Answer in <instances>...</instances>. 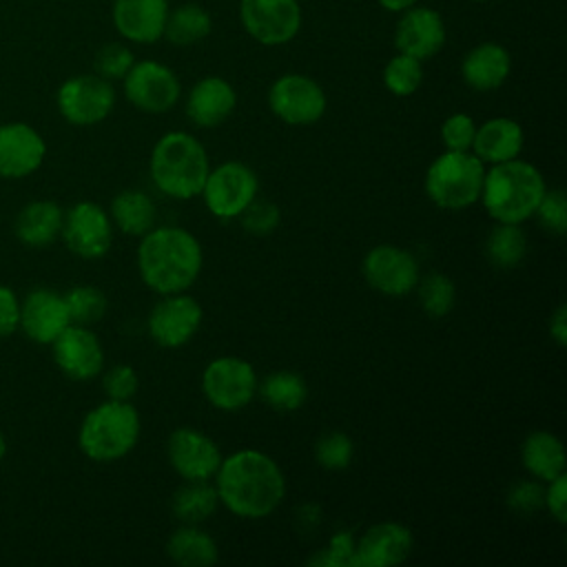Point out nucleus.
<instances>
[{
    "instance_id": "f257e3e1",
    "label": "nucleus",
    "mask_w": 567,
    "mask_h": 567,
    "mask_svg": "<svg viewBox=\"0 0 567 567\" xmlns=\"http://www.w3.org/2000/svg\"><path fill=\"white\" fill-rule=\"evenodd\" d=\"M213 478L219 505L246 520L270 516L286 496L279 463L261 450H237L224 456Z\"/></svg>"
},
{
    "instance_id": "f03ea898",
    "label": "nucleus",
    "mask_w": 567,
    "mask_h": 567,
    "mask_svg": "<svg viewBox=\"0 0 567 567\" xmlns=\"http://www.w3.org/2000/svg\"><path fill=\"white\" fill-rule=\"evenodd\" d=\"M204 268L199 239L182 226H153L140 237L137 270L157 295L186 292Z\"/></svg>"
},
{
    "instance_id": "7ed1b4c3",
    "label": "nucleus",
    "mask_w": 567,
    "mask_h": 567,
    "mask_svg": "<svg viewBox=\"0 0 567 567\" xmlns=\"http://www.w3.org/2000/svg\"><path fill=\"white\" fill-rule=\"evenodd\" d=\"M545 190L543 173L532 162L514 157L485 171L478 202L496 224H523L536 213Z\"/></svg>"
},
{
    "instance_id": "20e7f679",
    "label": "nucleus",
    "mask_w": 567,
    "mask_h": 567,
    "mask_svg": "<svg viewBox=\"0 0 567 567\" xmlns=\"http://www.w3.org/2000/svg\"><path fill=\"white\" fill-rule=\"evenodd\" d=\"M208 171V153L193 133L168 131L151 151L148 173L155 188L166 197L182 202L197 197Z\"/></svg>"
},
{
    "instance_id": "39448f33",
    "label": "nucleus",
    "mask_w": 567,
    "mask_h": 567,
    "mask_svg": "<svg viewBox=\"0 0 567 567\" xmlns=\"http://www.w3.org/2000/svg\"><path fill=\"white\" fill-rule=\"evenodd\" d=\"M142 421L131 401H113L95 405L80 423L78 445L82 454L95 463H113L124 458L140 441Z\"/></svg>"
},
{
    "instance_id": "423d86ee",
    "label": "nucleus",
    "mask_w": 567,
    "mask_h": 567,
    "mask_svg": "<svg viewBox=\"0 0 567 567\" xmlns=\"http://www.w3.org/2000/svg\"><path fill=\"white\" fill-rule=\"evenodd\" d=\"M485 164L472 151H445L425 171V195L445 210H463L478 202Z\"/></svg>"
},
{
    "instance_id": "0eeeda50",
    "label": "nucleus",
    "mask_w": 567,
    "mask_h": 567,
    "mask_svg": "<svg viewBox=\"0 0 567 567\" xmlns=\"http://www.w3.org/2000/svg\"><path fill=\"white\" fill-rule=\"evenodd\" d=\"M259 193L257 173L237 159L224 162L208 171L202 186V199L217 219H237Z\"/></svg>"
},
{
    "instance_id": "6e6552de",
    "label": "nucleus",
    "mask_w": 567,
    "mask_h": 567,
    "mask_svg": "<svg viewBox=\"0 0 567 567\" xmlns=\"http://www.w3.org/2000/svg\"><path fill=\"white\" fill-rule=\"evenodd\" d=\"M257 372L252 363L241 357H217L206 363L202 372V392L206 401L221 412H237L246 408L257 394Z\"/></svg>"
},
{
    "instance_id": "1a4fd4ad",
    "label": "nucleus",
    "mask_w": 567,
    "mask_h": 567,
    "mask_svg": "<svg viewBox=\"0 0 567 567\" xmlns=\"http://www.w3.org/2000/svg\"><path fill=\"white\" fill-rule=\"evenodd\" d=\"M268 106L284 124L308 126L323 117L328 97L310 75L284 73L268 89Z\"/></svg>"
},
{
    "instance_id": "9d476101",
    "label": "nucleus",
    "mask_w": 567,
    "mask_h": 567,
    "mask_svg": "<svg viewBox=\"0 0 567 567\" xmlns=\"http://www.w3.org/2000/svg\"><path fill=\"white\" fill-rule=\"evenodd\" d=\"M60 115L75 126H93L106 120L115 106V89L97 73L64 80L55 95Z\"/></svg>"
},
{
    "instance_id": "9b49d317",
    "label": "nucleus",
    "mask_w": 567,
    "mask_h": 567,
    "mask_svg": "<svg viewBox=\"0 0 567 567\" xmlns=\"http://www.w3.org/2000/svg\"><path fill=\"white\" fill-rule=\"evenodd\" d=\"M244 31L259 44L281 47L301 29V4L297 0H239Z\"/></svg>"
},
{
    "instance_id": "f8f14e48",
    "label": "nucleus",
    "mask_w": 567,
    "mask_h": 567,
    "mask_svg": "<svg viewBox=\"0 0 567 567\" xmlns=\"http://www.w3.org/2000/svg\"><path fill=\"white\" fill-rule=\"evenodd\" d=\"M204 310L199 301L186 292L162 295V299L151 308L146 319V330L153 343L166 350L186 346L202 328Z\"/></svg>"
},
{
    "instance_id": "ddd939ff",
    "label": "nucleus",
    "mask_w": 567,
    "mask_h": 567,
    "mask_svg": "<svg viewBox=\"0 0 567 567\" xmlns=\"http://www.w3.org/2000/svg\"><path fill=\"white\" fill-rule=\"evenodd\" d=\"M122 80L126 100L144 113H166L177 104L182 95L177 73L157 60L133 62Z\"/></svg>"
},
{
    "instance_id": "4468645a",
    "label": "nucleus",
    "mask_w": 567,
    "mask_h": 567,
    "mask_svg": "<svg viewBox=\"0 0 567 567\" xmlns=\"http://www.w3.org/2000/svg\"><path fill=\"white\" fill-rule=\"evenodd\" d=\"M361 272L370 288L388 297H403L412 292L421 279L414 255L392 244L370 248L361 261Z\"/></svg>"
},
{
    "instance_id": "2eb2a0df",
    "label": "nucleus",
    "mask_w": 567,
    "mask_h": 567,
    "mask_svg": "<svg viewBox=\"0 0 567 567\" xmlns=\"http://www.w3.org/2000/svg\"><path fill=\"white\" fill-rule=\"evenodd\" d=\"M62 239L66 248L82 259H100L113 241V221L95 202H78L64 213Z\"/></svg>"
},
{
    "instance_id": "dca6fc26",
    "label": "nucleus",
    "mask_w": 567,
    "mask_h": 567,
    "mask_svg": "<svg viewBox=\"0 0 567 567\" xmlns=\"http://www.w3.org/2000/svg\"><path fill=\"white\" fill-rule=\"evenodd\" d=\"M166 458L184 481H210L224 456L208 434L195 427H177L166 441Z\"/></svg>"
},
{
    "instance_id": "f3484780",
    "label": "nucleus",
    "mask_w": 567,
    "mask_h": 567,
    "mask_svg": "<svg viewBox=\"0 0 567 567\" xmlns=\"http://www.w3.org/2000/svg\"><path fill=\"white\" fill-rule=\"evenodd\" d=\"M51 348L55 365L73 381L95 379L104 368V348L89 326H66Z\"/></svg>"
},
{
    "instance_id": "a211bd4d",
    "label": "nucleus",
    "mask_w": 567,
    "mask_h": 567,
    "mask_svg": "<svg viewBox=\"0 0 567 567\" xmlns=\"http://www.w3.org/2000/svg\"><path fill=\"white\" fill-rule=\"evenodd\" d=\"M445 22L443 16L432 7H410L401 11L394 29V47L399 53L416 60H427L445 47Z\"/></svg>"
},
{
    "instance_id": "6ab92c4d",
    "label": "nucleus",
    "mask_w": 567,
    "mask_h": 567,
    "mask_svg": "<svg viewBox=\"0 0 567 567\" xmlns=\"http://www.w3.org/2000/svg\"><path fill=\"white\" fill-rule=\"evenodd\" d=\"M414 547L410 527L383 520L368 527L354 543V567H392L403 563Z\"/></svg>"
},
{
    "instance_id": "aec40b11",
    "label": "nucleus",
    "mask_w": 567,
    "mask_h": 567,
    "mask_svg": "<svg viewBox=\"0 0 567 567\" xmlns=\"http://www.w3.org/2000/svg\"><path fill=\"white\" fill-rule=\"evenodd\" d=\"M44 155V137L33 126L24 122L0 124V177H27L42 166Z\"/></svg>"
},
{
    "instance_id": "412c9836",
    "label": "nucleus",
    "mask_w": 567,
    "mask_h": 567,
    "mask_svg": "<svg viewBox=\"0 0 567 567\" xmlns=\"http://www.w3.org/2000/svg\"><path fill=\"white\" fill-rule=\"evenodd\" d=\"M66 326H71V319L64 295L49 288H35L20 301V328L31 341L51 346Z\"/></svg>"
},
{
    "instance_id": "4be33fe9",
    "label": "nucleus",
    "mask_w": 567,
    "mask_h": 567,
    "mask_svg": "<svg viewBox=\"0 0 567 567\" xmlns=\"http://www.w3.org/2000/svg\"><path fill=\"white\" fill-rule=\"evenodd\" d=\"M168 0H113L117 33L135 44H153L164 38Z\"/></svg>"
},
{
    "instance_id": "5701e85b",
    "label": "nucleus",
    "mask_w": 567,
    "mask_h": 567,
    "mask_svg": "<svg viewBox=\"0 0 567 567\" xmlns=\"http://www.w3.org/2000/svg\"><path fill=\"white\" fill-rule=\"evenodd\" d=\"M237 106L233 84L219 75L197 80L186 95V117L199 128H215L224 124Z\"/></svg>"
},
{
    "instance_id": "b1692460",
    "label": "nucleus",
    "mask_w": 567,
    "mask_h": 567,
    "mask_svg": "<svg viewBox=\"0 0 567 567\" xmlns=\"http://www.w3.org/2000/svg\"><path fill=\"white\" fill-rule=\"evenodd\" d=\"M512 73V55L498 42H481L472 47L461 62V78L474 91H494L505 84Z\"/></svg>"
},
{
    "instance_id": "393cba45",
    "label": "nucleus",
    "mask_w": 567,
    "mask_h": 567,
    "mask_svg": "<svg viewBox=\"0 0 567 567\" xmlns=\"http://www.w3.org/2000/svg\"><path fill=\"white\" fill-rule=\"evenodd\" d=\"M525 144V133L523 126L505 115L489 117L483 124H476L474 142H472V153L483 162V164H498L507 162L520 155Z\"/></svg>"
},
{
    "instance_id": "a878e982",
    "label": "nucleus",
    "mask_w": 567,
    "mask_h": 567,
    "mask_svg": "<svg viewBox=\"0 0 567 567\" xmlns=\"http://www.w3.org/2000/svg\"><path fill=\"white\" fill-rule=\"evenodd\" d=\"M64 224V210L51 202V199H35L27 206L16 217V235L24 246L31 248H44L53 244Z\"/></svg>"
},
{
    "instance_id": "bb28decb",
    "label": "nucleus",
    "mask_w": 567,
    "mask_h": 567,
    "mask_svg": "<svg viewBox=\"0 0 567 567\" xmlns=\"http://www.w3.org/2000/svg\"><path fill=\"white\" fill-rule=\"evenodd\" d=\"M520 461L527 474L536 481H551L565 472V447L563 441L547 430H534L520 445Z\"/></svg>"
},
{
    "instance_id": "cd10ccee",
    "label": "nucleus",
    "mask_w": 567,
    "mask_h": 567,
    "mask_svg": "<svg viewBox=\"0 0 567 567\" xmlns=\"http://www.w3.org/2000/svg\"><path fill=\"white\" fill-rule=\"evenodd\" d=\"M109 217L113 226H117V230H122L124 235L142 237L155 226L157 206L151 199V195H146L144 190L126 188L113 197Z\"/></svg>"
},
{
    "instance_id": "c85d7f7f",
    "label": "nucleus",
    "mask_w": 567,
    "mask_h": 567,
    "mask_svg": "<svg viewBox=\"0 0 567 567\" xmlns=\"http://www.w3.org/2000/svg\"><path fill=\"white\" fill-rule=\"evenodd\" d=\"M166 556L182 567H208L219 558L217 543L197 525L177 527L166 540Z\"/></svg>"
},
{
    "instance_id": "c756f323",
    "label": "nucleus",
    "mask_w": 567,
    "mask_h": 567,
    "mask_svg": "<svg viewBox=\"0 0 567 567\" xmlns=\"http://www.w3.org/2000/svg\"><path fill=\"white\" fill-rule=\"evenodd\" d=\"M213 31L210 13L195 2H184L175 9H168L164 24V38L175 47H190L208 38Z\"/></svg>"
},
{
    "instance_id": "7c9ffc66",
    "label": "nucleus",
    "mask_w": 567,
    "mask_h": 567,
    "mask_svg": "<svg viewBox=\"0 0 567 567\" xmlns=\"http://www.w3.org/2000/svg\"><path fill=\"white\" fill-rule=\"evenodd\" d=\"M219 507V498L215 485L210 481H186L171 501V509L175 518L184 525H199L208 520Z\"/></svg>"
},
{
    "instance_id": "2f4dec72",
    "label": "nucleus",
    "mask_w": 567,
    "mask_h": 567,
    "mask_svg": "<svg viewBox=\"0 0 567 567\" xmlns=\"http://www.w3.org/2000/svg\"><path fill=\"white\" fill-rule=\"evenodd\" d=\"M257 394L277 412H295L308 399V385L292 370H275L257 383Z\"/></svg>"
},
{
    "instance_id": "473e14b6",
    "label": "nucleus",
    "mask_w": 567,
    "mask_h": 567,
    "mask_svg": "<svg viewBox=\"0 0 567 567\" xmlns=\"http://www.w3.org/2000/svg\"><path fill=\"white\" fill-rule=\"evenodd\" d=\"M485 255L496 268H516L527 255V235L520 224H496L485 239Z\"/></svg>"
},
{
    "instance_id": "72a5a7b5",
    "label": "nucleus",
    "mask_w": 567,
    "mask_h": 567,
    "mask_svg": "<svg viewBox=\"0 0 567 567\" xmlns=\"http://www.w3.org/2000/svg\"><path fill=\"white\" fill-rule=\"evenodd\" d=\"M383 86L396 95V97H408L419 91L423 84V60H416L412 55L399 53L390 58L383 66Z\"/></svg>"
},
{
    "instance_id": "f704fd0d",
    "label": "nucleus",
    "mask_w": 567,
    "mask_h": 567,
    "mask_svg": "<svg viewBox=\"0 0 567 567\" xmlns=\"http://www.w3.org/2000/svg\"><path fill=\"white\" fill-rule=\"evenodd\" d=\"M66 310H69V319L75 326H93L97 323L109 308L106 295L95 288V286H73L66 295Z\"/></svg>"
},
{
    "instance_id": "c9c22d12",
    "label": "nucleus",
    "mask_w": 567,
    "mask_h": 567,
    "mask_svg": "<svg viewBox=\"0 0 567 567\" xmlns=\"http://www.w3.org/2000/svg\"><path fill=\"white\" fill-rule=\"evenodd\" d=\"M414 290H419L421 308L430 317H445L456 303V286L443 272H430L427 277L419 279Z\"/></svg>"
},
{
    "instance_id": "e433bc0d",
    "label": "nucleus",
    "mask_w": 567,
    "mask_h": 567,
    "mask_svg": "<svg viewBox=\"0 0 567 567\" xmlns=\"http://www.w3.org/2000/svg\"><path fill=\"white\" fill-rule=\"evenodd\" d=\"M354 456V443L346 432L332 430L317 439L315 443V458L323 470H346L352 463Z\"/></svg>"
},
{
    "instance_id": "4c0bfd02",
    "label": "nucleus",
    "mask_w": 567,
    "mask_h": 567,
    "mask_svg": "<svg viewBox=\"0 0 567 567\" xmlns=\"http://www.w3.org/2000/svg\"><path fill=\"white\" fill-rule=\"evenodd\" d=\"M237 219L241 221L246 233L257 235V237H266V235L277 230V226L281 221V210H279L277 204L255 197Z\"/></svg>"
},
{
    "instance_id": "58836bf2",
    "label": "nucleus",
    "mask_w": 567,
    "mask_h": 567,
    "mask_svg": "<svg viewBox=\"0 0 567 567\" xmlns=\"http://www.w3.org/2000/svg\"><path fill=\"white\" fill-rule=\"evenodd\" d=\"M133 51L122 42H109L95 53V73L104 80H122L133 66Z\"/></svg>"
},
{
    "instance_id": "ea45409f",
    "label": "nucleus",
    "mask_w": 567,
    "mask_h": 567,
    "mask_svg": "<svg viewBox=\"0 0 567 567\" xmlns=\"http://www.w3.org/2000/svg\"><path fill=\"white\" fill-rule=\"evenodd\" d=\"M354 534L343 529V532H337L328 545L317 551L308 565H321V567H354Z\"/></svg>"
},
{
    "instance_id": "a19ab883",
    "label": "nucleus",
    "mask_w": 567,
    "mask_h": 567,
    "mask_svg": "<svg viewBox=\"0 0 567 567\" xmlns=\"http://www.w3.org/2000/svg\"><path fill=\"white\" fill-rule=\"evenodd\" d=\"M538 221L554 235H565L567 230V199L560 188H547L540 197L536 213Z\"/></svg>"
},
{
    "instance_id": "79ce46f5",
    "label": "nucleus",
    "mask_w": 567,
    "mask_h": 567,
    "mask_svg": "<svg viewBox=\"0 0 567 567\" xmlns=\"http://www.w3.org/2000/svg\"><path fill=\"white\" fill-rule=\"evenodd\" d=\"M476 133V122L467 113H452L441 124V142L447 151H470Z\"/></svg>"
},
{
    "instance_id": "37998d69",
    "label": "nucleus",
    "mask_w": 567,
    "mask_h": 567,
    "mask_svg": "<svg viewBox=\"0 0 567 567\" xmlns=\"http://www.w3.org/2000/svg\"><path fill=\"white\" fill-rule=\"evenodd\" d=\"M507 505L512 512L523 514V516L536 514L545 507V487L536 478L534 481L532 478L516 481L507 492Z\"/></svg>"
},
{
    "instance_id": "c03bdc74",
    "label": "nucleus",
    "mask_w": 567,
    "mask_h": 567,
    "mask_svg": "<svg viewBox=\"0 0 567 567\" xmlns=\"http://www.w3.org/2000/svg\"><path fill=\"white\" fill-rule=\"evenodd\" d=\"M102 385H104V392H106L109 399H113V401H131L137 394L140 377H137L133 365L120 363V365H113V368H109L104 372Z\"/></svg>"
},
{
    "instance_id": "a18cd8bd",
    "label": "nucleus",
    "mask_w": 567,
    "mask_h": 567,
    "mask_svg": "<svg viewBox=\"0 0 567 567\" xmlns=\"http://www.w3.org/2000/svg\"><path fill=\"white\" fill-rule=\"evenodd\" d=\"M545 509L556 523H567V472L547 481L545 487Z\"/></svg>"
},
{
    "instance_id": "49530a36",
    "label": "nucleus",
    "mask_w": 567,
    "mask_h": 567,
    "mask_svg": "<svg viewBox=\"0 0 567 567\" xmlns=\"http://www.w3.org/2000/svg\"><path fill=\"white\" fill-rule=\"evenodd\" d=\"M20 328V299L9 286H0V339Z\"/></svg>"
},
{
    "instance_id": "de8ad7c7",
    "label": "nucleus",
    "mask_w": 567,
    "mask_h": 567,
    "mask_svg": "<svg viewBox=\"0 0 567 567\" xmlns=\"http://www.w3.org/2000/svg\"><path fill=\"white\" fill-rule=\"evenodd\" d=\"M549 337L560 348L567 346V308H565V303H558L554 315L549 317Z\"/></svg>"
},
{
    "instance_id": "09e8293b",
    "label": "nucleus",
    "mask_w": 567,
    "mask_h": 567,
    "mask_svg": "<svg viewBox=\"0 0 567 567\" xmlns=\"http://www.w3.org/2000/svg\"><path fill=\"white\" fill-rule=\"evenodd\" d=\"M377 2H379L381 9H385L390 13H401V11L410 9V7H414L419 0H377Z\"/></svg>"
},
{
    "instance_id": "8fccbe9b",
    "label": "nucleus",
    "mask_w": 567,
    "mask_h": 567,
    "mask_svg": "<svg viewBox=\"0 0 567 567\" xmlns=\"http://www.w3.org/2000/svg\"><path fill=\"white\" fill-rule=\"evenodd\" d=\"M4 454H7V439H4V434L0 432V461L4 458Z\"/></svg>"
},
{
    "instance_id": "3c124183",
    "label": "nucleus",
    "mask_w": 567,
    "mask_h": 567,
    "mask_svg": "<svg viewBox=\"0 0 567 567\" xmlns=\"http://www.w3.org/2000/svg\"><path fill=\"white\" fill-rule=\"evenodd\" d=\"M474 2H489V0H474Z\"/></svg>"
}]
</instances>
